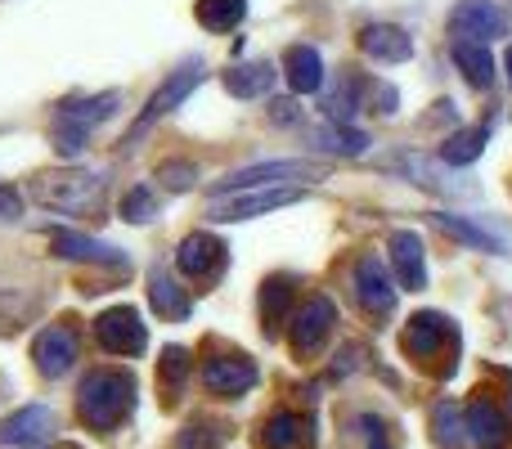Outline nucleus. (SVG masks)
Returning <instances> with one entry per match:
<instances>
[{
    "label": "nucleus",
    "instance_id": "nucleus-1",
    "mask_svg": "<svg viewBox=\"0 0 512 449\" xmlns=\"http://www.w3.org/2000/svg\"><path fill=\"white\" fill-rule=\"evenodd\" d=\"M135 405V378L126 369H95L77 391V414L90 432H113Z\"/></svg>",
    "mask_w": 512,
    "mask_h": 449
},
{
    "label": "nucleus",
    "instance_id": "nucleus-2",
    "mask_svg": "<svg viewBox=\"0 0 512 449\" xmlns=\"http://www.w3.org/2000/svg\"><path fill=\"white\" fill-rule=\"evenodd\" d=\"M36 203L63 216H99L104 212V176L95 171H50L32 185Z\"/></svg>",
    "mask_w": 512,
    "mask_h": 449
},
{
    "label": "nucleus",
    "instance_id": "nucleus-3",
    "mask_svg": "<svg viewBox=\"0 0 512 449\" xmlns=\"http://www.w3.org/2000/svg\"><path fill=\"white\" fill-rule=\"evenodd\" d=\"M203 77H207V68H203V63H198V59H189L185 68H176V72H171V77L158 86V95H153L149 104H144V113L135 117V126H131V135H126V144L144 140V135H149L153 126H158L162 117L171 113V108H176V104H185V99L194 95L198 86H203Z\"/></svg>",
    "mask_w": 512,
    "mask_h": 449
},
{
    "label": "nucleus",
    "instance_id": "nucleus-4",
    "mask_svg": "<svg viewBox=\"0 0 512 449\" xmlns=\"http://www.w3.org/2000/svg\"><path fill=\"white\" fill-rule=\"evenodd\" d=\"M328 167L324 162H310V158H297V162H256V167H243V171H230L225 180L212 185V198H225V194H239V189H252V185H283V180H324Z\"/></svg>",
    "mask_w": 512,
    "mask_h": 449
},
{
    "label": "nucleus",
    "instance_id": "nucleus-5",
    "mask_svg": "<svg viewBox=\"0 0 512 449\" xmlns=\"http://www.w3.org/2000/svg\"><path fill=\"white\" fill-rule=\"evenodd\" d=\"M400 346H405L409 360L432 364V360H441V355L459 351V333H454V324L445 315H436V310H418V315L405 324V333H400Z\"/></svg>",
    "mask_w": 512,
    "mask_h": 449
},
{
    "label": "nucleus",
    "instance_id": "nucleus-6",
    "mask_svg": "<svg viewBox=\"0 0 512 449\" xmlns=\"http://www.w3.org/2000/svg\"><path fill=\"white\" fill-rule=\"evenodd\" d=\"M306 198V189H261V194H225V198H212L207 216L221 225L230 221H252V216H265V212H279V207H292Z\"/></svg>",
    "mask_w": 512,
    "mask_h": 449
},
{
    "label": "nucleus",
    "instance_id": "nucleus-7",
    "mask_svg": "<svg viewBox=\"0 0 512 449\" xmlns=\"http://www.w3.org/2000/svg\"><path fill=\"white\" fill-rule=\"evenodd\" d=\"M333 324H337L333 301H328V297H310L306 306L292 315V324H288V346H292V355H297V360H310V355L324 346V337L333 333Z\"/></svg>",
    "mask_w": 512,
    "mask_h": 449
},
{
    "label": "nucleus",
    "instance_id": "nucleus-8",
    "mask_svg": "<svg viewBox=\"0 0 512 449\" xmlns=\"http://www.w3.org/2000/svg\"><path fill=\"white\" fill-rule=\"evenodd\" d=\"M450 32L459 41L472 45H490L495 36H504V9L495 0H459L450 14Z\"/></svg>",
    "mask_w": 512,
    "mask_h": 449
},
{
    "label": "nucleus",
    "instance_id": "nucleus-9",
    "mask_svg": "<svg viewBox=\"0 0 512 449\" xmlns=\"http://www.w3.org/2000/svg\"><path fill=\"white\" fill-rule=\"evenodd\" d=\"M95 337H99V346H104L108 355H140L144 342H149V333H144L140 315H135L131 306L104 310V315L95 319Z\"/></svg>",
    "mask_w": 512,
    "mask_h": 449
},
{
    "label": "nucleus",
    "instance_id": "nucleus-10",
    "mask_svg": "<svg viewBox=\"0 0 512 449\" xmlns=\"http://www.w3.org/2000/svg\"><path fill=\"white\" fill-rule=\"evenodd\" d=\"M468 432L481 449H508L512 445V409L504 400H472L468 405Z\"/></svg>",
    "mask_w": 512,
    "mask_h": 449
},
{
    "label": "nucleus",
    "instance_id": "nucleus-11",
    "mask_svg": "<svg viewBox=\"0 0 512 449\" xmlns=\"http://www.w3.org/2000/svg\"><path fill=\"white\" fill-rule=\"evenodd\" d=\"M355 297H360V306L373 319L396 310V288H391V274L378 256H360V265H355Z\"/></svg>",
    "mask_w": 512,
    "mask_h": 449
},
{
    "label": "nucleus",
    "instance_id": "nucleus-12",
    "mask_svg": "<svg viewBox=\"0 0 512 449\" xmlns=\"http://www.w3.org/2000/svg\"><path fill=\"white\" fill-rule=\"evenodd\" d=\"M32 360L45 378H63V373L77 364V333H72L68 324H50L45 333H36Z\"/></svg>",
    "mask_w": 512,
    "mask_h": 449
},
{
    "label": "nucleus",
    "instance_id": "nucleus-13",
    "mask_svg": "<svg viewBox=\"0 0 512 449\" xmlns=\"http://www.w3.org/2000/svg\"><path fill=\"white\" fill-rule=\"evenodd\" d=\"M176 270L189 274V279H216V274L225 270V243L212 234H189L180 238L176 247Z\"/></svg>",
    "mask_w": 512,
    "mask_h": 449
},
{
    "label": "nucleus",
    "instance_id": "nucleus-14",
    "mask_svg": "<svg viewBox=\"0 0 512 449\" xmlns=\"http://www.w3.org/2000/svg\"><path fill=\"white\" fill-rule=\"evenodd\" d=\"M54 432H59L54 409L27 405V409H18V414H9L5 423H0V449L5 445H45V441H54Z\"/></svg>",
    "mask_w": 512,
    "mask_h": 449
},
{
    "label": "nucleus",
    "instance_id": "nucleus-15",
    "mask_svg": "<svg viewBox=\"0 0 512 449\" xmlns=\"http://www.w3.org/2000/svg\"><path fill=\"white\" fill-rule=\"evenodd\" d=\"M256 382V364L248 355H221V360H207L203 364V387L212 396H239Z\"/></svg>",
    "mask_w": 512,
    "mask_h": 449
},
{
    "label": "nucleus",
    "instance_id": "nucleus-16",
    "mask_svg": "<svg viewBox=\"0 0 512 449\" xmlns=\"http://www.w3.org/2000/svg\"><path fill=\"white\" fill-rule=\"evenodd\" d=\"M360 50L369 54V59H378V63H405V59H414V41H409L400 27H391V23L364 27V32H360Z\"/></svg>",
    "mask_w": 512,
    "mask_h": 449
},
{
    "label": "nucleus",
    "instance_id": "nucleus-17",
    "mask_svg": "<svg viewBox=\"0 0 512 449\" xmlns=\"http://www.w3.org/2000/svg\"><path fill=\"white\" fill-rule=\"evenodd\" d=\"M391 261H396L400 274V288L418 292L427 283V265H423V238L409 234V229H396L391 234Z\"/></svg>",
    "mask_w": 512,
    "mask_h": 449
},
{
    "label": "nucleus",
    "instance_id": "nucleus-18",
    "mask_svg": "<svg viewBox=\"0 0 512 449\" xmlns=\"http://www.w3.org/2000/svg\"><path fill=\"white\" fill-rule=\"evenodd\" d=\"M283 77L297 95H315V90H324V63L310 45H288L283 50Z\"/></svg>",
    "mask_w": 512,
    "mask_h": 449
},
{
    "label": "nucleus",
    "instance_id": "nucleus-19",
    "mask_svg": "<svg viewBox=\"0 0 512 449\" xmlns=\"http://www.w3.org/2000/svg\"><path fill=\"white\" fill-rule=\"evenodd\" d=\"M50 247L68 261H95V265H122V252L99 238H86V234H72V229H54L50 234Z\"/></svg>",
    "mask_w": 512,
    "mask_h": 449
},
{
    "label": "nucleus",
    "instance_id": "nucleus-20",
    "mask_svg": "<svg viewBox=\"0 0 512 449\" xmlns=\"http://www.w3.org/2000/svg\"><path fill=\"white\" fill-rule=\"evenodd\" d=\"M117 104H122V99H117L113 90H104V95H95V99H68V104H59V122L90 135V126L108 122V117L117 113Z\"/></svg>",
    "mask_w": 512,
    "mask_h": 449
},
{
    "label": "nucleus",
    "instance_id": "nucleus-21",
    "mask_svg": "<svg viewBox=\"0 0 512 449\" xmlns=\"http://www.w3.org/2000/svg\"><path fill=\"white\" fill-rule=\"evenodd\" d=\"M486 140H490V117L477 126H463V131H454L450 140H445L441 149V162L445 167H472V162L486 153Z\"/></svg>",
    "mask_w": 512,
    "mask_h": 449
},
{
    "label": "nucleus",
    "instance_id": "nucleus-22",
    "mask_svg": "<svg viewBox=\"0 0 512 449\" xmlns=\"http://www.w3.org/2000/svg\"><path fill=\"white\" fill-rule=\"evenodd\" d=\"M310 445V423L301 414H274L261 427V449H306Z\"/></svg>",
    "mask_w": 512,
    "mask_h": 449
},
{
    "label": "nucleus",
    "instance_id": "nucleus-23",
    "mask_svg": "<svg viewBox=\"0 0 512 449\" xmlns=\"http://www.w3.org/2000/svg\"><path fill=\"white\" fill-rule=\"evenodd\" d=\"M149 301H153V310H158L162 319H189V292L180 288L162 265L149 274Z\"/></svg>",
    "mask_w": 512,
    "mask_h": 449
},
{
    "label": "nucleus",
    "instance_id": "nucleus-24",
    "mask_svg": "<svg viewBox=\"0 0 512 449\" xmlns=\"http://www.w3.org/2000/svg\"><path fill=\"white\" fill-rule=\"evenodd\" d=\"M221 81H225V90H230V95L261 99V95H270V86H274V68H270V63H234Z\"/></svg>",
    "mask_w": 512,
    "mask_h": 449
},
{
    "label": "nucleus",
    "instance_id": "nucleus-25",
    "mask_svg": "<svg viewBox=\"0 0 512 449\" xmlns=\"http://www.w3.org/2000/svg\"><path fill=\"white\" fill-rule=\"evenodd\" d=\"M189 369H194V360H189L185 346H167V351H162V364H158L162 405H176L180 400V391H185V382H189Z\"/></svg>",
    "mask_w": 512,
    "mask_h": 449
},
{
    "label": "nucleus",
    "instance_id": "nucleus-26",
    "mask_svg": "<svg viewBox=\"0 0 512 449\" xmlns=\"http://www.w3.org/2000/svg\"><path fill=\"white\" fill-rule=\"evenodd\" d=\"M310 144L337 153V158H360V153H369V135L355 131V126H315Z\"/></svg>",
    "mask_w": 512,
    "mask_h": 449
},
{
    "label": "nucleus",
    "instance_id": "nucleus-27",
    "mask_svg": "<svg viewBox=\"0 0 512 449\" xmlns=\"http://www.w3.org/2000/svg\"><path fill=\"white\" fill-rule=\"evenodd\" d=\"M454 63H459V68H463V77H468L477 90L495 81V54H490V45L454 41Z\"/></svg>",
    "mask_w": 512,
    "mask_h": 449
},
{
    "label": "nucleus",
    "instance_id": "nucleus-28",
    "mask_svg": "<svg viewBox=\"0 0 512 449\" xmlns=\"http://www.w3.org/2000/svg\"><path fill=\"white\" fill-rule=\"evenodd\" d=\"M194 14L207 32H234L243 23V14H248V0H198Z\"/></svg>",
    "mask_w": 512,
    "mask_h": 449
},
{
    "label": "nucleus",
    "instance_id": "nucleus-29",
    "mask_svg": "<svg viewBox=\"0 0 512 449\" xmlns=\"http://www.w3.org/2000/svg\"><path fill=\"white\" fill-rule=\"evenodd\" d=\"M288 301H292V283L288 279H270L261 288V324L265 333L274 337V328L283 324V315H288Z\"/></svg>",
    "mask_w": 512,
    "mask_h": 449
},
{
    "label": "nucleus",
    "instance_id": "nucleus-30",
    "mask_svg": "<svg viewBox=\"0 0 512 449\" xmlns=\"http://www.w3.org/2000/svg\"><path fill=\"white\" fill-rule=\"evenodd\" d=\"M436 225H441L445 234L463 238V243L481 247V252H504V238H495V234H490V229H477L472 221H463V216H436Z\"/></svg>",
    "mask_w": 512,
    "mask_h": 449
},
{
    "label": "nucleus",
    "instance_id": "nucleus-31",
    "mask_svg": "<svg viewBox=\"0 0 512 449\" xmlns=\"http://www.w3.org/2000/svg\"><path fill=\"white\" fill-rule=\"evenodd\" d=\"M432 423H436V441H441L445 449H459V445H463V432H468V418H463L459 409L450 405V400H441V405H436Z\"/></svg>",
    "mask_w": 512,
    "mask_h": 449
},
{
    "label": "nucleus",
    "instance_id": "nucleus-32",
    "mask_svg": "<svg viewBox=\"0 0 512 449\" xmlns=\"http://www.w3.org/2000/svg\"><path fill=\"white\" fill-rule=\"evenodd\" d=\"M225 441V427H216V423H194V427H185V432L176 436V449H216Z\"/></svg>",
    "mask_w": 512,
    "mask_h": 449
},
{
    "label": "nucleus",
    "instance_id": "nucleus-33",
    "mask_svg": "<svg viewBox=\"0 0 512 449\" xmlns=\"http://www.w3.org/2000/svg\"><path fill=\"white\" fill-rule=\"evenodd\" d=\"M153 216H158V203H153V194H149V189H131V194L122 198V221L149 225Z\"/></svg>",
    "mask_w": 512,
    "mask_h": 449
},
{
    "label": "nucleus",
    "instance_id": "nucleus-34",
    "mask_svg": "<svg viewBox=\"0 0 512 449\" xmlns=\"http://www.w3.org/2000/svg\"><path fill=\"white\" fill-rule=\"evenodd\" d=\"M158 180L171 189V194H185V189H194L198 167H194V162H162V167H158Z\"/></svg>",
    "mask_w": 512,
    "mask_h": 449
},
{
    "label": "nucleus",
    "instance_id": "nucleus-35",
    "mask_svg": "<svg viewBox=\"0 0 512 449\" xmlns=\"http://www.w3.org/2000/svg\"><path fill=\"white\" fill-rule=\"evenodd\" d=\"M355 427H360V436L369 441V449H387V427H382V418H373V414H360L355 418Z\"/></svg>",
    "mask_w": 512,
    "mask_h": 449
},
{
    "label": "nucleus",
    "instance_id": "nucleus-36",
    "mask_svg": "<svg viewBox=\"0 0 512 449\" xmlns=\"http://www.w3.org/2000/svg\"><path fill=\"white\" fill-rule=\"evenodd\" d=\"M270 122L292 126V122H297V104H292V99H274V104H270Z\"/></svg>",
    "mask_w": 512,
    "mask_h": 449
},
{
    "label": "nucleus",
    "instance_id": "nucleus-37",
    "mask_svg": "<svg viewBox=\"0 0 512 449\" xmlns=\"http://www.w3.org/2000/svg\"><path fill=\"white\" fill-rule=\"evenodd\" d=\"M355 360H360V346H342V351H337V364H333V378L351 373V369H355Z\"/></svg>",
    "mask_w": 512,
    "mask_h": 449
},
{
    "label": "nucleus",
    "instance_id": "nucleus-38",
    "mask_svg": "<svg viewBox=\"0 0 512 449\" xmlns=\"http://www.w3.org/2000/svg\"><path fill=\"white\" fill-rule=\"evenodd\" d=\"M9 216H18V194L0 189V221H9Z\"/></svg>",
    "mask_w": 512,
    "mask_h": 449
},
{
    "label": "nucleus",
    "instance_id": "nucleus-39",
    "mask_svg": "<svg viewBox=\"0 0 512 449\" xmlns=\"http://www.w3.org/2000/svg\"><path fill=\"white\" fill-rule=\"evenodd\" d=\"M504 63H508V81H512V50L504 54Z\"/></svg>",
    "mask_w": 512,
    "mask_h": 449
}]
</instances>
